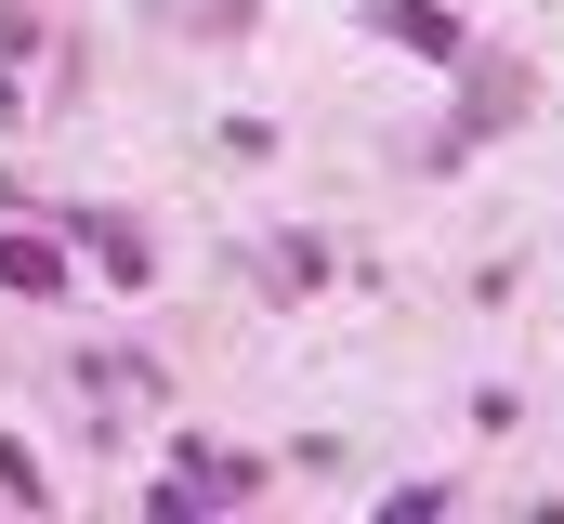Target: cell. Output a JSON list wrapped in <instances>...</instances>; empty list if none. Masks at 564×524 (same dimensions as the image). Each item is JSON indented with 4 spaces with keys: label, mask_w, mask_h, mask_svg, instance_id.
Here are the masks:
<instances>
[{
    "label": "cell",
    "mask_w": 564,
    "mask_h": 524,
    "mask_svg": "<svg viewBox=\"0 0 564 524\" xmlns=\"http://www.w3.org/2000/svg\"><path fill=\"white\" fill-rule=\"evenodd\" d=\"M0 288H26V302L66 288V250H53V237H0Z\"/></svg>",
    "instance_id": "2"
},
{
    "label": "cell",
    "mask_w": 564,
    "mask_h": 524,
    "mask_svg": "<svg viewBox=\"0 0 564 524\" xmlns=\"http://www.w3.org/2000/svg\"><path fill=\"white\" fill-rule=\"evenodd\" d=\"M184 485H197V499H250V459H210V446H184Z\"/></svg>",
    "instance_id": "5"
},
{
    "label": "cell",
    "mask_w": 564,
    "mask_h": 524,
    "mask_svg": "<svg viewBox=\"0 0 564 524\" xmlns=\"http://www.w3.org/2000/svg\"><path fill=\"white\" fill-rule=\"evenodd\" d=\"M79 381H93V406H144V393H158V381H144V368H132V354H93Z\"/></svg>",
    "instance_id": "4"
},
{
    "label": "cell",
    "mask_w": 564,
    "mask_h": 524,
    "mask_svg": "<svg viewBox=\"0 0 564 524\" xmlns=\"http://www.w3.org/2000/svg\"><path fill=\"white\" fill-rule=\"evenodd\" d=\"M381 40H408V53H459V26H446L433 0H381Z\"/></svg>",
    "instance_id": "3"
},
{
    "label": "cell",
    "mask_w": 564,
    "mask_h": 524,
    "mask_svg": "<svg viewBox=\"0 0 564 524\" xmlns=\"http://www.w3.org/2000/svg\"><path fill=\"white\" fill-rule=\"evenodd\" d=\"M66 237L106 262V275H132V288H144V237H132V223H106V210H66Z\"/></svg>",
    "instance_id": "1"
}]
</instances>
